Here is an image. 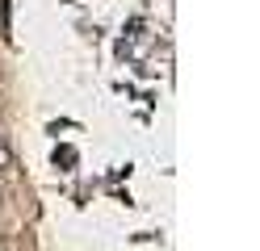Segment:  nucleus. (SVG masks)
<instances>
[{"mask_svg": "<svg viewBox=\"0 0 260 251\" xmlns=\"http://www.w3.org/2000/svg\"><path fill=\"white\" fill-rule=\"evenodd\" d=\"M9 167H13V151L5 142V134H0V172H9Z\"/></svg>", "mask_w": 260, "mask_h": 251, "instance_id": "nucleus-1", "label": "nucleus"}]
</instances>
